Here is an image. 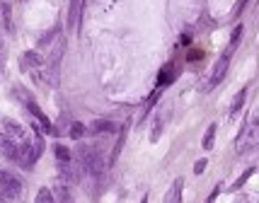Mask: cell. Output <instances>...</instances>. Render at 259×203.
<instances>
[{"label": "cell", "mask_w": 259, "mask_h": 203, "mask_svg": "<svg viewBox=\"0 0 259 203\" xmlns=\"http://www.w3.org/2000/svg\"><path fill=\"white\" fill-rule=\"evenodd\" d=\"M63 51H66V39H58L51 56H49V61H46V85L49 87H58V82H61V58H63Z\"/></svg>", "instance_id": "1"}, {"label": "cell", "mask_w": 259, "mask_h": 203, "mask_svg": "<svg viewBox=\"0 0 259 203\" xmlns=\"http://www.w3.org/2000/svg\"><path fill=\"white\" fill-rule=\"evenodd\" d=\"M0 196L7 203H15L22 199V182H19L12 172L0 169Z\"/></svg>", "instance_id": "2"}, {"label": "cell", "mask_w": 259, "mask_h": 203, "mask_svg": "<svg viewBox=\"0 0 259 203\" xmlns=\"http://www.w3.org/2000/svg\"><path fill=\"white\" fill-rule=\"evenodd\" d=\"M41 148H44V143H41V135H37V143L32 145L29 140L27 143H22L17 150V165L22 169H29V167H34V162L39 160V155H41Z\"/></svg>", "instance_id": "3"}, {"label": "cell", "mask_w": 259, "mask_h": 203, "mask_svg": "<svg viewBox=\"0 0 259 203\" xmlns=\"http://www.w3.org/2000/svg\"><path fill=\"white\" fill-rule=\"evenodd\" d=\"M259 143V131H257V121H250L247 126H245V131H242V135L238 138V155L240 157H245L247 152H252V150L257 148Z\"/></svg>", "instance_id": "4"}, {"label": "cell", "mask_w": 259, "mask_h": 203, "mask_svg": "<svg viewBox=\"0 0 259 203\" xmlns=\"http://www.w3.org/2000/svg\"><path fill=\"white\" fill-rule=\"evenodd\" d=\"M17 140H12L10 135H5V133H0V155L2 157H7L10 162H17Z\"/></svg>", "instance_id": "5"}, {"label": "cell", "mask_w": 259, "mask_h": 203, "mask_svg": "<svg viewBox=\"0 0 259 203\" xmlns=\"http://www.w3.org/2000/svg\"><path fill=\"white\" fill-rule=\"evenodd\" d=\"M2 133L10 135L12 140H27V131L22 129L17 121H12V119H2Z\"/></svg>", "instance_id": "6"}, {"label": "cell", "mask_w": 259, "mask_h": 203, "mask_svg": "<svg viewBox=\"0 0 259 203\" xmlns=\"http://www.w3.org/2000/svg\"><path fill=\"white\" fill-rule=\"evenodd\" d=\"M24 107H27V111H29V114H32V116L37 119L39 124L44 126V131H49V133H56V131H54V126H51V121H49V116H46V114H44V111H41V109H39V107H37V104H34V99H29V102H24Z\"/></svg>", "instance_id": "7"}, {"label": "cell", "mask_w": 259, "mask_h": 203, "mask_svg": "<svg viewBox=\"0 0 259 203\" xmlns=\"http://www.w3.org/2000/svg\"><path fill=\"white\" fill-rule=\"evenodd\" d=\"M228 63H230V56H223L221 61L213 66V73H211V80H208V90L211 87H216L218 82H221L223 77H225V70H228Z\"/></svg>", "instance_id": "8"}, {"label": "cell", "mask_w": 259, "mask_h": 203, "mask_svg": "<svg viewBox=\"0 0 259 203\" xmlns=\"http://www.w3.org/2000/svg\"><path fill=\"white\" fill-rule=\"evenodd\" d=\"M174 77H177V66H174V63H167L165 68L158 73V87H167V85H172Z\"/></svg>", "instance_id": "9"}, {"label": "cell", "mask_w": 259, "mask_h": 203, "mask_svg": "<svg viewBox=\"0 0 259 203\" xmlns=\"http://www.w3.org/2000/svg\"><path fill=\"white\" fill-rule=\"evenodd\" d=\"M182 191H184V179H174L165 196V203H182Z\"/></svg>", "instance_id": "10"}, {"label": "cell", "mask_w": 259, "mask_h": 203, "mask_svg": "<svg viewBox=\"0 0 259 203\" xmlns=\"http://www.w3.org/2000/svg\"><path fill=\"white\" fill-rule=\"evenodd\" d=\"M44 61H41V56L37 51H27V54H22L19 58V66H22V70H27V68H39Z\"/></svg>", "instance_id": "11"}, {"label": "cell", "mask_w": 259, "mask_h": 203, "mask_svg": "<svg viewBox=\"0 0 259 203\" xmlns=\"http://www.w3.org/2000/svg\"><path fill=\"white\" fill-rule=\"evenodd\" d=\"M83 2H85V0H71V10H68V24H71V27H75L78 19H80V15H83Z\"/></svg>", "instance_id": "12"}, {"label": "cell", "mask_w": 259, "mask_h": 203, "mask_svg": "<svg viewBox=\"0 0 259 203\" xmlns=\"http://www.w3.org/2000/svg\"><path fill=\"white\" fill-rule=\"evenodd\" d=\"M54 203H73V196L66 184H58L54 189Z\"/></svg>", "instance_id": "13"}, {"label": "cell", "mask_w": 259, "mask_h": 203, "mask_svg": "<svg viewBox=\"0 0 259 203\" xmlns=\"http://www.w3.org/2000/svg\"><path fill=\"white\" fill-rule=\"evenodd\" d=\"M0 15H2L5 29L10 32V29H12V7H10V2H2V5H0Z\"/></svg>", "instance_id": "14"}, {"label": "cell", "mask_w": 259, "mask_h": 203, "mask_svg": "<svg viewBox=\"0 0 259 203\" xmlns=\"http://www.w3.org/2000/svg\"><path fill=\"white\" fill-rule=\"evenodd\" d=\"M54 152H56V160H58V162H71V157H73L71 150L66 148V145H61V143L54 145Z\"/></svg>", "instance_id": "15"}, {"label": "cell", "mask_w": 259, "mask_h": 203, "mask_svg": "<svg viewBox=\"0 0 259 203\" xmlns=\"http://www.w3.org/2000/svg\"><path fill=\"white\" fill-rule=\"evenodd\" d=\"M68 135H71L73 140H83V135H85V124L73 121V124H71V129H68Z\"/></svg>", "instance_id": "16"}, {"label": "cell", "mask_w": 259, "mask_h": 203, "mask_svg": "<svg viewBox=\"0 0 259 203\" xmlns=\"http://www.w3.org/2000/svg\"><path fill=\"white\" fill-rule=\"evenodd\" d=\"M34 203H54V191L51 189H46V186H41L37 191V199Z\"/></svg>", "instance_id": "17"}, {"label": "cell", "mask_w": 259, "mask_h": 203, "mask_svg": "<svg viewBox=\"0 0 259 203\" xmlns=\"http://www.w3.org/2000/svg\"><path fill=\"white\" fill-rule=\"evenodd\" d=\"M213 140H216V124H211L208 129H206V135H204V150H211L213 148Z\"/></svg>", "instance_id": "18"}, {"label": "cell", "mask_w": 259, "mask_h": 203, "mask_svg": "<svg viewBox=\"0 0 259 203\" xmlns=\"http://www.w3.org/2000/svg\"><path fill=\"white\" fill-rule=\"evenodd\" d=\"M111 131H116L111 121H94L92 124V133H111Z\"/></svg>", "instance_id": "19"}, {"label": "cell", "mask_w": 259, "mask_h": 203, "mask_svg": "<svg viewBox=\"0 0 259 203\" xmlns=\"http://www.w3.org/2000/svg\"><path fill=\"white\" fill-rule=\"evenodd\" d=\"M245 97H247V87H242L240 92L235 94V102H233V107H230V114H238V111H240V107L245 104Z\"/></svg>", "instance_id": "20"}, {"label": "cell", "mask_w": 259, "mask_h": 203, "mask_svg": "<svg viewBox=\"0 0 259 203\" xmlns=\"http://www.w3.org/2000/svg\"><path fill=\"white\" fill-rule=\"evenodd\" d=\"M240 39H242V24L233 29V37H230V46H228V54H225V56H230L233 51H235V46H238V41H240Z\"/></svg>", "instance_id": "21"}, {"label": "cell", "mask_w": 259, "mask_h": 203, "mask_svg": "<svg viewBox=\"0 0 259 203\" xmlns=\"http://www.w3.org/2000/svg\"><path fill=\"white\" fill-rule=\"evenodd\" d=\"M252 174H255V167H250V169H247V172H245V174H242L240 179H238V182H235V184L230 186V189H233V191H240L242 186L247 184V179H250V177H252Z\"/></svg>", "instance_id": "22"}, {"label": "cell", "mask_w": 259, "mask_h": 203, "mask_svg": "<svg viewBox=\"0 0 259 203\" xmlns=\"http://www.w3.org/2000/svg\"><path fill=\"white\" fill-rule=\"evenodd\" d=\"M160 133H163V119H155L153 131H150V140H153V143H158V140H160Z\"/></svg>", "instance_id": "23"}, {"label": "cell", "mask_w": 259, "mask_h": 203, "mask_svg": "<svg viewBox=\"0 0 259 203\" xmlns=\"http://www.w3.org/2000/svg\"><path fill=\"white\" fill-rule=\"evenodd\" d=\"M206 165H208V160H206V157L196 160V162H194V174H201V172L206 169Z\"/></svg>", "instance_id": "24"}, {"label": "cell", "mask_w": 259, "mask_h": 203, "mask_svg": "<svg viewBox=\"0 0 259 203\" xmlns=\"http://www.w3.org/2000/svg\"><path fill=\"white\" fill-rule=\"evenodd\" d=\"M218 194H221V186H216V189H213V194L208 196V201H206V203H213V201H216V196H218Z\"/></svg>", "instance_id": "25"}, {"label": "cell", "mask_w": 259, "mask_h": 203, "mask_svg": "<svg viewBox=\"0 0 259 203\" xmlns=\"http://www.w3.org/2000/svg\"><path fill=\"white\" fill-rule=\"evenodd\" d=\"M0 77H2V58H0Z\"/></svg>", "instance_id": "26"}, {"label": "cell", "mask_w": 259, "mask_h": 203, "mask_svg": "<svg viewBox=\"0 0 259 203\" xmlns=\"http://www.w3.org/2000/svg\"><path fill=\"white\" fill-rule=\"evenodd\" d=\"M141 203H148V196H143V201H141Z\"/></svg>", "instance_id": "27"}, {"label": "cell", "mask_w": 259, "mask_h": 203, "mask_svg": "<svg viewBox=\"0 0 259 203\" xmlns=\"http://www.w3.org/2000/svg\"><path fill=\"white\" fill-rule=\"evenodd\" d=\"M0 203H7V201H5V199H2V196H0Z\"/></svg>", "instance_id": "28"}]
</instances>
